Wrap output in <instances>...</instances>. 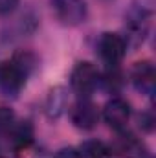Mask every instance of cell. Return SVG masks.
Listing matches in <instances>:
<instances>
[{
    "mask_svg": "<svg viewBox=\"0 0 156 158\" xmlns=\"http://www.w3.org/2000/svg\"><path fill=\"white\" fill-rule=\"evenodd\" d=\"M51 9L63 26H79L88 17L86 0H51Z\"/></svg>",
    "mask_w": 156,
    "mask_h": 158,
    "instance_id": "2",
    "label": "cell"
},
{
    "mask_svg": "<svg viewBox=\"0 0 156 158\" xmlns=\"http://www.w3.org/2000/svg\"><path fill=\"white\" fill-rule=\"evenodd\" d=\"M130 114H132L130 105L123 98H112L103 109V118L107 121V125L114 131H119V132L127 127Z\"/></svg>",
    "mask_w": 156,
    "mask_h": 158,
    "instance_id": "6",
    "label": "cell"
},
{
    "mask_svg": "<svg viewBox=\"0 0 156 158\" xmlns=\"http://www.w3.org/2000/svg\"><path fill=\"white\" fill-rule=\"evenodd\" d=\"M99 81H101V76H99L97 66L88 61L77 63L70 74V85H72L74 92L79 94L81 98H88L97 88Z\"/></svg>",
    "mask_w": 156,
    "mask_h": 158,
    "instance_id": "1",
    "label": "cell"
},
{
    "mask_svg": "<svg viewBox=\"0 0 156 158\" xmlns=\"http://www.w3.org/2000/svg\"><path fill=\"white\" fill-rule=\"evenodd\" d=\"M130 79L136 86V90H140L145 96H153L156 85V72L151 61H140L132 66L130 70Z\"/></svg>",
    "mask_w": 156,
    "mask_h": 158,
    "instance_id": "7",
    "label": "cell"
},
{
    "mask_svg": "<svg viewBox=\"0 0 156 158\" xmlns=\"http://www.w3.org/2000/svg\"><path fill=\"white\" fill-rule=\"evenodd\" d=\"M28 76L13 61L0 63V92L7 98H17L24 88Z\"/></svg>",
    "mask_w": 156,
    "mask_h": 158,
    "instance_id": "4",
    "label": "cell"
},
{
    "mask_svg": "<svg viewBox=\"0 0 156 158\" xmlns=\"http://www.w3.org/2000/svg\"><path fill=\"white\" fill-rule=\"evenodd\" d=\"M112 155L121 158H149V151L142 140H138L132 134H121L110 147Z\"/></svg>",
    "mask_w": 156,
    "mask_h": 158,
    "instance_id": "8",
    "label": "cell"
},
{
    "mask_svg": "<svg viewBox=\"0 0 156 158\" xmlns=\"http://www.w3.org/2000/svg\"><path fill=\"white\" fill-rule=\"evenodd\" d=\"M11 61H13L15 64H18V68H20L26 76H30V74L35 70V66H37V57H35L33 53H30V52H18V53L13 55Z\"/></svg>",
    "mask_w": 156,
    "mask_h": 158,
    "instance_id": "12",
    "label": "cell"
},
{
    "mask_svg": "<svg viewBox=\"0 0 156 158\" xmlns=\"http://www.w3.org/2000/svg\"><path fill=\"white\" fill-rule=\"evenodd\" d=\"M70 119L81 131H92L99 121V110L88 98H81L70 107Z\"/></svg>",
    "mask_w": 156,
    "mask_h": 158,
    "instance_id": "5",
    "label": "cell"
},
{
    "mask_svg": "<svg viewBox=\"0 0 156 158\" xmlns=\"http://www.w3.org/2000/svg\"><path fill=\"white\" fill-rule=\"evenodd\" d=\"M7 134L15 149H26L33 140V129L28 121H20V123L15 121V125L9 129Z\"/></svg>",
    "mask_w": 156,
    "mask_h": 158,
    "instance_id": "9",
    "label": "cell"
},
{
    "mask_svg": "<svg viewBox=\"0 0 156 158\" xmlns=\"http://www.w3.org/2000/svg\"><path fill=\"white\" fill-rule=\"evenodd\" d=\"M53 158H79V155H77L76 149L68 147V149H61V151H57Z\"/></svg>",
    "mask_w": 156,
    "mask_h": 158,
    "instance_id": "15",
    "label": "cell"
},
{
    "mask_svg": "<svg viewBox=\"0 0 156 158\" xmlns=\"http://www.w3.org/2000/svg\"><path fill=\"white\" fill-rule=\"evenodd\" d=\"M15 112L11 109H6V107H0V132H9V129L15 125Z\"/></svg>",
    "mask_w": 156,
    "mask_h": 158,
    "instance_id": "13",
    "label": "cell"
},
{
    "mask_svg": "<svg viewBox=\"0 0 156 158\" xmlns=\"http://www.w3.org/2000/svg\"><path fill=\"white\" fill-rule=\"evenodd\" d=\"M97 53L105 64L116 68L127 53V40L117 33H103L97 40Z\"/></svg>",
    "mask_w": 156,
    "mask_h": 158,
    "instance_id": "3",
    "label": "cell"
},
{
    "mask_svg": "<svg viewBox=\"0 0 156 158\" xmlns=\"http://www.w3.org/2000/svg\"><path fill=\"white\" fill-rule=\"evenodd\" d=\"M20 0H0V15H9L17 9Z\"/></svg>",
    "mask_w": 156,
    "mask_h": 158,
    "instance_id": "14",
    "label": "cell"
},
{
    "mask_svg": "<svg viewBox=\"0 0 156 158\" xmlns=\"http://www.w3.org/2000/svg\"><path fill=\"white\" fill-rule=\"evenodd\" d=\"M77 155L79 158H112V151L99 140H88L79 147Z\"/></svg>",
    "mask_w": 156,
    "mask_h": 158,
    "instance_id": "10",
    "label": "cell"
},
{
    "mask_svg": "<svg viewBox=\"0 0 156 158\" xmlns=\"http://www.w3.org/2000/svg\"><path fill=\"white\" fill-rule=\"evenodd\" d=\"M66 107V96H64V90L61 86L50 90L48 94V101H46V112L50 118H59L61 112L64 110Z\"/></svg>",
    "mask_w": 156,
    "mask_h": 158,
    "instance_id": "11",
    "label": "cell"
}]
</instances>
